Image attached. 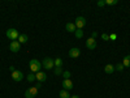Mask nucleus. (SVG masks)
<instances>
[{"instance_id": "f257e3e1", "label": "nucleus", "mask_w": 130, "mask_h": 98, "mask_svg": "<svg viewBox=\"0 0 130 98\" xmlns=\"http://www.w3.org/2000/svg\"><path fill=\"white\" fill-rule=\"evenodd\" d=\"M42 69V62H39L38 59H31L30 60V71L32 73H38Z\"/></svg>"}, {"instance_id": "f03ea898", "label": "nucleus", "mask_w": 130, "mask_h": 98, "mask_svg": "<svg viewBox=\"0 0 130 98\" xmlns=\"http://www.w3.org/2000/svg\"><path fill=\"white\" fill-rule=\"evenodd\" d=\"M5 35H7V38L10 39V41H17L18 37H20V33H18L16 29L10 28V29H8V30L5 31Z\"/></svg>"}, {"instance_id": "7ed1b4c3", "label": "nucleus", "mask_w": 130, "mask_h": 98, "mask_svg": "<svg viewBox=\"0 0 130 98\" xmlns=\"http://www.w3.org/2000/svg\"><path fill=\"white\" fill-rule=\"evenodd\" d=\"M42 67L44 69H52L53 67H55V60H53L52 58H44L42 62Z\"/></svg>"}, {"instance_id": "20e7f679", "label": "nucleus", "mask_w": 130, "mask_h": 98, "mask_svg": "<svg viewBox=\"0 0 130 98\" xmlns=\"http://www.w3.org/2000/svg\"><path fill=\"white\" fill-rule=\"evenodd\" d=\"M37 94H38V89L35 88V86H31V88L25 90V97L26 98H35Z\"/></svg>"}, {"instance_id": "39448f33", "label": "nucleus", "mask_w": 130, "mask_h": 98, "mask_svg": "<svg viewBox=\"0 0 130 98\" xmlns=\"http://www.w3.org/2000/svg\"><path fill=\"white\" fill-rule=\"evenodd\" d=\"M12 79H13V81H16V82H21L24 80V73L21 72V71H14V72H12Z\"/></svg>"}, {"instance_id": "423d86ee", "label": "nucleus", "mask_w": 130, "mask_h": 98, "mask_svg": "<svg viewBox=\"0 0 130 98\" xmlns=\"http://www.w3.org/2000/svg\"><path fill=\"white\" fill-rule=\"evenodd\" d=\"M9 50L12 52H18L21 50V43L18 41H12V42H10V45H9Z\"/></svg>"}, {"instance_id": "0eeeda50", "label": "nucleus", "mask_w": 130, "mask_h": 98, "mask_svg": "<svg viewBox=\"0 0 130 98\" xmlns=\"http://www.w3.org/2000/svg\"><path fill=\"white\" fill-rule=\"evenodd\" d=\"M74 25H75V28H77V29H82V28L86 25V18H85V17H82V16L77 17V18H75Z\"/></svg>"}, {"instance_id": "6e6552de", "label": "nucleus", "mask_w": 130, "mask_h": 98, "mask_svg": "<svg viewBox=\"0 0 130 98\" xmlns=\"http://www.w3.org/2000/svg\"><path fill=\"white\" fill-rule=\"evenodd\" d=\"M35 79H37L38 82H42V84H43V82L47 80V75L43 72V71H39L38 73H35Z\"/></svg>"}, {"instance_id": "1a4fd4ad", "label": "nucleus", "mask_w": 130, "mask_h": 98, "mask_svg": "<svg viewBox=\"0 0 130 98\" xmlns=\"http://www.w3.org/2000/svg\"><path fill=\"white\" fill-rule=\"evenodd\" d=\"M86 47H87L89 50H95L96 48V39L90 37L87 41H86Z\"/></svg>"}, {"instance_id": "9d476101", "label": "nucleus", "mask_w": 130, "mask_h": 98, "mask_svg": "<svg viewBox=\"0 0 130 98\" xmlns=\"http://www.w3.org/2000/svg\"><path fill=\"white\" fill-rule=\"evenodd\" d=\"M79 54H81V50H79V48H77V47H73V48H70V50H69L68 55H69L70 58L75 59V58H78V56H79Z\"/></svg>"}, {"instance_id": "9b49d317", "label": "nucleus", "mask_w": 130, "mask_h": 98, "mask_svg": "<svg viewBox=\"0 0 130 98\" xmlns=\"http://www.w3.org/2000/svg\"><path fill=\"white\" fill-rule=\"evenodd\" d=\"M62 89H64V90H68V92H69L70 89H73V82L70 81V79L62 81Z\"/></svg>"}, {"instance_id": "f8f14e48", "label": "nucleus", "mask_w": 130, "mask_h": 98, "mask_svg": "<svg viewBox=\"0 0 130 98\" xmlns=\"http://www.w3.org/2000/svg\"><path fill=\"white\" fill-rule=\"evenodd\" d=\"M115 71H116L115 69V65H112V64H107L105 67H104V72L108 73V75H112Z\"/></svg>"}, {"instance_id": "ddd939ff", "label": "nucleus", "mask_w": 130, "mask_h": 98, "mask_svg": "<svg viewBox=\"0 0 130 98\" xmlns=\"http://www.w3.org/2000/svg\"><path fill=\"white\" fill-rule=\"evenodd\" d=\"M65 29H67V31H69V33H74L75 30H77V28H75V25L73 22H68L67 25H65Z\"/></svg>"}, {"instance_id": "4468645a", "label": "nucleus", "mask_w": 130, "mask_h": 98, "mask_svg": "<svg viewBox=\"0 0 130 98\" xmlns=\"http://www.w3.org/2000/svg\"><path fill=\"white\" fill-rule=\"evenodd\" d=\"M122 65H124V67H130V55L124 56V59H122Z\"/></svg>"}, {"instance_id": "2eb2a0df", "label": "nucleus", "mask_w": 130, "mask_h": 98, "mask_svg": "<svg viewBox=\"0 0 130 98\" xmlns=\"http://www.w3.org/2000/svg\"><path fill=\"white\" fill-rule=\"evenodd\" d=\"M27 39H29V37L26 35V34H20V37H18V42L20 43H26L27 42Z\"/></svg>"}, {"instance_id": "dca6fc26", "label": "nucleus", "mask_w": 130, "mask_h": 98, "mask_svg": "<svg viewBox=\"0 0 130 98\" xmlns=\"http://www.w3.org/2000/svg\"><path fill=\"white\" fill-rule=\"evenodd\" d=\"M59 95H60V98H70V94H69V92L68 90H61L60 93H59Z\"/></svg>"}, {"instance_id": "f3484780", "label": "nucleus", "mask_w": 130, "mask_h": 98, "mask_svg": "<svg viewBox=\"0 0 130 98\" xmlns=\"http://www.w3.org/2000/svg\"><path fill=\"white\" fill-rule=\"evenodd\" d=\"M74 34H75V38L81 39V38L83 37V31H82V29H77V30L74 31Z\"/></svg>"}, {"instance_id": "a211bd4d", "label": "nucleus", "mask_w": 130, "mask_h": 98, "mask_svg": "<svg viewBox=\"0 0 130 98\" xmlns=\"http://www.w3.org/2000/svg\"><path fill=\"white\" fill-rule=\"evenodd\" d=\"M26 79H27V81H29V82H32V81H35V80H37V79H35V73H32V72H31V73H29Z\"/></svg>"}, {"instance_id": "6ab92c4d", "label": "nucleus", "mask_w": 130, "mask_h": 98, "mask_svg": "<svg viewBox=\"0 0 130 98\" xmlns=\"http://www.w3.org/2000/svg\"><path fill=\"white\" fill-rule=\"evenodd\" d=\"M55 67H62V59L61 58L55 59Z\"/></svg>"}, {"instance_id": "aec40b11", "label": "nucleus", "mask_w": 130, "mask_h": 98, "mask_svg": "<svg viewBox=\"0 0 130 98\" xmlns=\"http://www.w3.org/2000/svg\"><path fill=\"white\" fill-rule=\"evenodd\" d=\"M62 67H55V75L56 76H60V75H62Z\"/></svg>"}, {"instance_id": "412c9836", "label": "nucleus", "mask_w": 130, "mask_h": 98, "mask_svg": "<svg viewBox=\"0 0 130 98\" xmlns=\"http://www.w3.org/2000/svg\"><path fill=\"white\" fill-rule=\"evenodd\" d=\"M124 68H125V67L122 65V63H117V64L115 65V69H117L118 72H121V71H122Z\"/></svg>"}, {"instance_id": "4be33fe9", "label": "nucleus", "mask_w": 130, "mask_h": 98, "mask_svg": "<svg viewBox=\"0 0 130 98\" xmlns=\"http://www.w3.org/2000/svg\"><path fill=\"white\" fill-rule=\"evenodd\" d=\"M104 2H105L107 5H115V4L118 3V0H104Z\"/></svg>"}, {"instance_id": "5701e85b", "label": "nucleus", "mask_w": 130, "mask_h": 98, "mask_svg": "<svg viewBox=\"0 0 130 98\" xmlns=\"http://www.w3.org/2000/svg\"><path fill=\"white\" fill-rule=\"evenodd\" d=\"M62 77H64V80L70 79V72H69V71H64V72H62Z\"/></svg>"}, {"instance_id": "b1692460", "label": "nucleus", "mask_w": 130, "mask_h": 98, "mask_svg": "<svg viewBox=\"0 0 130 98\" xmlns=\"http://www.w3.org/2000/svg\"><path fill=\"white\" fill-rule=\"evenodd\" d=\"M102 38H103L104 41H109V35H108L107 33H104V34H102Z\"/></svg>"}, {"instance_id": "393cba45", "label": "nucleus", "mask_w": 130, "mask_h": 98, "mask_svg": "<svg viewBox=\"0 0 130 98\" xmlns=\"http://www.w3.org/2000/svg\"><path fill=\"white\" fill-rule=\"evenodd\" d=\"M116 38H117V35L115 34V33H112V34L109 35V39H111V41H116Z\"/></svg>"}, {"instance_id": "a878e982", "label": "nucleus", "mask_w": 130, "mask_h": 98, "mask_svg": "<svg viewBox=\"0 0 130 98\" xmlns=\"http://www.w3.org/2000/svg\"><path fill=\"white\" fill-rule=\"evenodd\" d=\"M103 5H105V2H104V0H100V2H98V7H103Z\"/></svg>"}, {"instance_id": "bb28decb", "label": "nucleus", "mask_w": 130, "mask_h": 98, "mask_svg": "<svg viewBox=\"0 0 130 98\" xmlns=\"http://www.w3.org/2000/svg\"><path fill=\"white\" fill-rule=\"evenodd\" d=\"M91 38H94V39H96V38H98V31H92Z\"/></svg>"}, {"instance_id": "cd10ccee", "label": "nucleus", "mask_w": 130, "mask_h": 98, "mask_svg": "<svg viewBox=\"0 0 130 98\" xmlns=\"http://www.w3.org/2000/svg\"><path fill=\"white\" fill-rule=\"evenodd\" d=\"M35 88H37V89H40V88H42V82H37V84H35Z\"/></svg>"}, {"instance_id": "c85d7f7f", "label": "nucleus", "mask_w": 130, "mask_h": 98, "mask_svg": "<svg viewBox=\"0 0 130 98\" xmlns=\"http://www.w3.org/2000/svg\"><path fill=\"white\" fill-rule=\"evenodd\" d=\"M9 71H10V72H14V71H16V68L13 67V65H10V67H9Z\"/></svg>"}, {"instance_id": "c756f323", "label": "nucleus", "mask_w": 130, "mask_h": 98, "mask_svg": "<svg viewBox=\"0 0 130 98\" xmlns=\"http://www.w3.org/2000/svg\"><path fill=\"white\" fill-rule=\"evenodd\" d=\"M70 98H79L77 94H73V95H70Z\"/></svg>"}]
</instances>
